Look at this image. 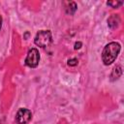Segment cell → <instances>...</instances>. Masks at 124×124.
<instances>
[{
	"label": "cell",
	"mask_w": 124,
	"mask_h": 124,
	"mask_svg": "<svg viewBox=\"0 0 124 124\" xmlns=\"http://www.w3.org/2000/svg\"><path fill=\"white\" fill-rule=\"evenodd\" d=\"M121 49V46L117 42H110L105 46L102 52V60L106 66L112 64L118 56Z\"/></svg>",
	"instance_id": "1"
},
{
	"label": "cell",
	"mask_w": 124,
	"mask_h": 124,
	"mask_svg": "<svg viewBox=\"0 0 124 124\" xmlns=\"http://www.w3.org/2000/svg\"><path fill=\"white\" fill-rule=\"evenodd\" d=\"M52 42V35L50 30H40L34 39V43L36 46L40 47H46Z\"/></svg>",
	"instance_id": "2"
},
{
	"label": "cell",
	"mask_w": 124,
	"mask_h": 124,
	"mask_svg": "<svg viewBox=\"0 0 124 124\" xmlns=\"http://www.w3.org/2000/svg\"><path fill=\"white\" fill-rule=\"evenodd\" d=\"M39 61H40V53H39V50L35 47L29 49L28 53H27V56L25 58V65L28 66L29 68H36L39 64Z\"/></svg>",
	"instance_id": "3"
},
{
	"label": "cell",
	"mask_w": 124,
	"mask_h": 124,
	"mask_svg": "<svg viewBox=\"0 0 124 124\" xmlns=\"http://www.w3.org/2000/svg\"><path fill=\"white\" fill-rule=\"evenodd\" d=\"M31 119H32V112L30 109L25 108H19L16 114V124H28Z\"/></svg>",
	"instance_id": "4"
},
{
	"label": "cell",
	"mask_w": 124,
	"mask_h": 124,
	"mask_svg": "<svg viewBox=\"0 0 124 124\" xmlns=\"http://www.w3.org/2000/svg\"><path fill=\"white\" fill-rule=\"evenodd\" d=\"M120 24V17L118 15H111L108 18V25L110 29H115Z\"/></svg>",
	"instance_id": "5"
},
{
	"label": "cell",
	"mask_w": 124,
	"mask_h": 124,
	"mask_svg": "<svg viewBox=\"0 0 124 124\" xmlns=\"http://www.w3.org/2000/svg\"><path fill=\"white\" fill-rule=\"evenodd\" d=\"M122 75V68L121 66H115L110 74V80L114 81L116 79H118Z\"/></svg>",
	"instance_id": "6"
},
{
	"label": "cell",
	"mask_w": 124,
	"mask_h": 124,
	"mask_svg": "<svg viewBox=\"0 0 124 124\" xmlns=\"http://www.w3.org/2000/svg\"><path fill=\"white\" fill-rule=\"evenodd\" d=\"M78 9V6L75 2H69L66 7V13L69 15H74Z\"/></svg>",
	"instance_id": "7"
},
{
	"label": "cell",
	"mask_w": 124,
	"mask_h": 124,
	"mask_svg": "<svg viewBox=\"0 0 124 124\" xmlns=\"http://www.w3.org/2000/svg\"><path fill=\"white\" fill-rule=\"evenodd\" d=\"M122 4H123L122 1H117V0H116V1H108V2H107V5H108V6H110L111 8H114V9L120 7Z\"/></svg>",
	"instance_id": "8"
},
{
	"label": "cell",
	"mask_w": 124,
	"mask_h": 124,
	"mask_svg": "<svg viewBox=\"0 0 124 124\" xmlns=\"http://www.w3.org/2000/svg\"><path fill=\"white\" fill-rule=\"evenodd\" d=\"M77 64H78V59H76V58H72V59L68 60V65L69 66H76Z\"/></svg>",
	"instance_id": "9"
},
{
	"label": "cell",
	"mask_w": 124,
	"mask_h": 124,
	"mask_svg": "<svg viewBox=\"0 0 124 124\" xmlns=\"http://www.w3.org/2000/svg\"><path fill=\"white\" fill-rule=\"evenodd\" d=\"M80 46H81V43H80V42L76 43V44H75V49H78V48H80Z\"/></svg>",
	"instance_id": "10"
},
{
	"label": "cell",
	"mask_w": 124,
	"mask_h": 124,
	"mask_svg": "<svg viewBox=\"0 0 124 124\" xmlns=\"http://www.w3.org/2000/svg\"><path fill=\"white\" fill-rule=\"evenodd\" d=\"M1 26H2V16H0V29H1Z\"/></svg>",
	"instance_id": "11"
}]
</instances>
